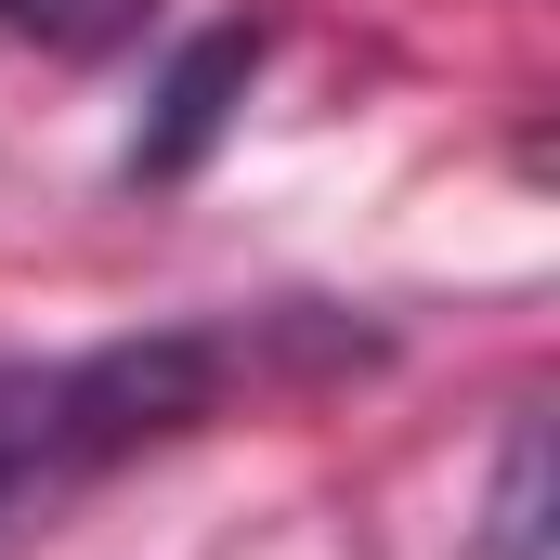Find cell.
I'll use <instances>...</instances> for the list:
<instances>
[{
  "mask_svg": "<svg viewBox=\"0 0 560 560\" xmlns=\"http://www.w3.org/2000/svg\"><path fill=\"white\" fill-rule=\"evenodd\" d=\"M275 339H287V313L156 326V339H105V352H66V365H0V522H26L39 495L118 469L143 443L209 430L235 392H261Z\"/></svg>",
  "mask_w": 560,
  "mask_h": 560,
  "instance_id": "cell-1",
  "label": "cell"
},
{
  "mask_svg": "<svg viewBox=\"0 0 560 560\" xmlns=\"http://www.w3.org/2000/svg\"><path fill=\"white\" fill-rule=\"evenodd\" d=\"M248 79H261V13H222V26H196V39L170 52V79H156L143 131H131V183H183V170L222 143V118L248 105Z\"/></svg>",
  "mask_w": 560,
  "mask_h": 560,
  "instance_id": "cell-2",
  "label": "cell"
},
{
  "mask_svg": "<svg viewBox=\"0 0 560 560\" xmlns=\"http://www.w3.org/2000/svg\"><path fill=\"white\" fill-rule=\"evenodd\" d=\"M143 26H156V0H0V39H39V52H66V66L131 52Z\"/></svg>",
  "mask_w": 560,
  "mask_h": 560,
  "instance_id": "cell-3",
  "label": "cell"
},
{
  "mask_svg": "<svg viewBox=\"0 0 560 560\" xmlns=\"http://www.w3.org/2000/svg\"><path fill=\"white\" fill-rule=\"evenodd\" d=\"M482 560H548V430H522L509 443V469H495V535Z\"/></svg>",
  "mask_w": 560,
  "mask_h": 560,
  "instance_id": "cell-4",
  "label": "cell"
}]
</instances>
